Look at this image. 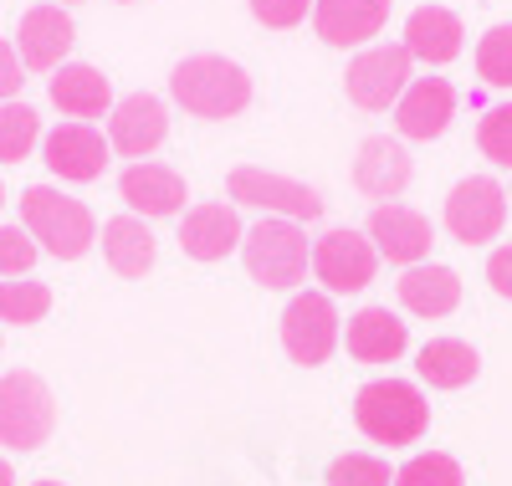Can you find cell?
Wrapping results in <instances>:
<instances>
[{
  "instance_id": "15",
  "label": "cell",
  "mask_w": 512,
  "mask_h": 486,
  "mask_svg": "<svg viewBox=\"0 0 512 486\" xmlns=\"http://www.w3.org/2000/svg\"><path fill=\"white\" fill-rule=\"evenodd\" d=\"M118 195H123V205L134 210V215L164 220V215H180V210H185L190 185H185L180 169L154 164V159H139V164H128V169L118 174Z\"/></svg>"
},
{
  "instance_id": "40",
  "label": "cell",
  "mask_w": 512,
  "mask_h": 486,
  "mask_svg": "<svg viewBox=\"0 0 512 486\" xmlns=\"http://www.w3.org/2000/svg\"><path fill=\"white\" fill-rule=\"evenodd\" d=\"M507 200H512V195H507Z\"/></svg>"
},
{
  "instance_id": "34",
  "label": "cell",
  "mask_w": 512,
  "mask_h": 486,
  "mask_svg": "<svg viewBox=\"0 0 512 486\" xmlns=\"http://www.w3.org/2000/svg\"><path fill=\"white\" fill-rule=\"evenodd\" d=\"M21 57H16V47L11 41H0V103H11L16 93H21Z\"/></svg>"
},
{
  "instance_id": "32",
  "label": "cell",
  "mask_w": 512,
  "mask_h": 486,
  "mask_svg": "<svg viewBox=\"0 0 512 486\" xmlns=\"http://www.w3.org/2000/svg\"><path fill=\"white\" fill-rule=\"evenodd\" d=\"M41 246L31 241L26 226H0V277H26L36 267Z\"/></svg>"
},
{
  "instance_id": "36",
  "label": "cell",
  "mask_w": 512,
  "mask_h": 486,
  "mask_svg": "<svg viewBox=\"0 0 512 486\" xmlns=\"http://www.w3.org/2000/svg\"><path fill=\"white\" fill-rule=\"evenodd\" d=\"M0 486H16V471H11V461L0 456Z\"/></svg>"
},
{
  "instance_id": "17",
  "label": "cell",
  "mask_w": 512,
  "mask_h": 486,
  "mask_svg": "<svg viewBox=\"0 0 512 486\" xmlns=\"http://www.w3.org/2000/svg\"><path fill=\"white\" fill-rule=\"evenodd\" d=\"M456 113V93H451V82L446 77H415L405 87V98L395 103V123H400V134L405 139H420V144H431L446 134V123Z\"/></svg>"
},
{
  "instance_id": "11",
  "label": "cell",
  "mask_w": 512,
  "mask_h": 486,
  "mask_svg": "<svg viewBox=\"0 0 512 486\" xmlns=\"http://www.w3.org/2000/svg\"><path fill=\"white\" fill-rule=\"evenodd\" d=\"M169 139V108L154 93H128L123 103H113L108 113V149H118L123 159H149L159 144Z\"/></svg>"
},
{
  "instance_id": "39",
  "label": "cell",
  "mask_w": 512,
  "mask_h": 486,
  "mask_svg": "<svg viewBox=\"0 0 512 486\" xmlns=\"http://www.w3.org/2000/svg\"><path fill=\"white\" fill-rule=\"evenodd\" d=\"M52 6H72V0H52Z\"/></svg>"
},
{
  "instance_id": "25",
  "label": "cell",
  "mask_w": 512,
  "mask_h": 486,
  "mask_svg": "<svg viewBox=\"0 0 512 486\" xmlns=\"http://www.w3.org/2000/svg\"><path fill=\"white\" fill-rule=\"evenodd\" d=\"M415 374L431 389H466L482 374V359H477V348L461 343V338H431L415 353Z\"/></svg>"
},
{
  "instance_id": "30",
  "label": "cell",
  "mask_w": 512,
  "mask_h": 486,
  "mask_svg": "<svg viewBox=\"0 0 512 486\" xmlns=\"http://www.w3.org/2000/svg\"><path fill=\"white\" fill-rule=\"evenodd\" d=\"M328 486H395V471L369 451H349L328 466Z\"/></svg>"
},
{
  "instance_id": "3",
  "label": "cell",
  "mask_w": 512,
  "mask_h": 486,
  "mask_svg": "<svg viewBox=\"0 0 512 486\" xmlns=\"http://www.w3.org/2000/svg\"><path fill=\"white\" fill-rule=\"evenodd\" d=\"M21 226L31 231V241L41 251L57 256V261L88 256L93 241H98L93 210L82 205V200H72V195H62V190H52V185H31L21 195Z\"/></svg>"
},
{
  "instance_id": "22",
  "label": "cell",
  "mask_w": 512,
  "mask_h": 486,
  "mask_svg": "<svg viewBox=\"0 0 512 486\" xmlns=\"http://www.w3.org/2000/svg\"><path fill=\"white\" fill-rule=\"evenodd\" d=\"M461 16L446 11V6H420L410 11L405 21V41L400 47L410 52V62H425V67H446L461 57Z\"/></svg>"
},
{
  "instance_id": "29",
  "label": "cell",
  "mask_w": 512,
  "mask_h": 486,
  "mask_svg": "<svg viewBox=\"0 0 512 486\" xmlns=\"http://www.w3.org/2000/svg\"><path fill=\"white\" fill-rule=\"evenodd\" d=\"M477 72L487 87H512V26H492L477 41Z\"/></svg>"
},
{
  "instance_id": "37",
  "label": "cell",
  "mask_w": 512,
  "mask_h": 486,
  "mask_svg": "<svg viewBox=\"0 0 512 486\" xmlns=\"http://www.w3.org/2000/svg\"><path fill=\"white\" fill-rule=\"evenodd\" d=\"M36 486H62V481H36Z\"/></svg>"
},
{
  "instance_id": "7",
  "label": "cell",
  "mask_w": 512,
  "mask_h": 486,
  "mask_svg": "<svg viewBox=\"0 0 512 486\" xmlns=\"http://www.w3.org/2000/svg\"><path fill=\"white\" fill-rule=\"evenodd\" d=\"M338 323L344 318H338V307H333L328 292H297L282 307V348H287V359L303 364V369L328 364V353L338 348V338H344Z\"/></svg>"
},
{
  "instance_id": "13",
  "label": "cell",
  "mask_w": 512,
  "mask_h": 486,
  "mask_svg": "<svg viewBox=\"0 0 512 486\" xmlns=\"http://www.w3.org/2000/svg\"><path fill=\"white\" fill-rule=\"evenodd\" d=\"M241 241H246V226L231 200H200L180 220V251L190 261H226L231 251H241Z\"/></svg>"
},
{
  "instance_id": "12",
  "label": "cell",
  "mask_w": 512,
  "mask_h": 486,
  "mask_svg": "<svg viewBox=\"0 0 512 486\" xmlns=\"http://www.w3.org/2000/svg\"><path fill=\"white\" fill-rule=\"evenodd\" d=\"M364 236L374 241V251L384 261H395V267H420V261L431 256V241H436L431 220H425L420 210H410V205H400V200L374 205Z\"/></svg>"
},
{
  "instance_id": "10",
  "label": "cell",
  "mask_w": 512,
  "mask_h": 486,
  "mask_svg": "<svg viewBox=\"0 0 512 486\" xmlns=\"http://www.w3.org/2000/svg\"><path fill=\"white\" fill-rule=\"evenodd\" d=\"M410 87V52L405 47H364L349 72H344V93L364 113H384L405 98Z\"/></svg>"
},
{
  "instance_id": "20",
  "label": "cell",
  "mask_w": 512,
  "mask_h": 486,
  "mask_svg": "<svg viewBox=\"0 0 512 486\" xmlns=\"http://www.w3.org/2000/svg\"><path fill=\"white\" fill-rule=\"evenodd\" d=\"M344 348L359 364H395L410 348V323H400L390 307H359L344 328Z\"/></svg>"
},
{
  "instance_id": "23",
  "label": "cell",
  "mask_w": 512,
  "mask_h": 486,
  "mask_svg": "<svg viewBox=\"0 0 512 486\" xmlns=\"http://www.w3.org/2000/svg\"><path fill=\"white\" fill-rule=\"evenodd\" d=\"M52 103L67 118H77V123L82 118H103L113 108V82L98 67H88V62H62L52 72Z\"/></svg>"
},
{
  "instance_id": "26",
  "label": "cell",
  "mask_w": 512,
  "mask_h": 486,
  "mask_svg": "<svg viewBox=\"0 0 512 486\" xmlns=\"http://www.w3.org/2000/svg\"><path fill=\"white\" fill-rule=\"evenodd\" d=\"M41 144V118L31 103H0V164H21Z\"/></svg>"
},
{
  "instance_id": "35",
  "label": "cell",
  "mask_w": 512,
  "mask_h": 486,
  "mask_svg": "<svg viewBox=\"0 0 512 486\" xmlns=\"http://www.w3.org/2000/svg\"><path fill=\"white\" fill-rule=\"evenodd\" d=\"M487 282H492L497 297L512 302V246H497V251L487 256Z\"/></svg>"
},
{
  "instance_id": "9",
  "label": "cell",
  "mask_w": 512,
  "mask_h": 486,
  "mask_svg": "<svg viewBox=\"0 0 512 486\" xmlns=\"http://www.w3.org/2000/svg\"><path fill=\"white\" fill-rule=\"evenodd\" d=\"M507 226V190L492 174H466V180L446 195V231L461 246H487Z\"/></svg>"
},
{
  "instance_id": "16",
  "label": "cell",
  "mask_w": 512,
  "mask_h": 486,
  "mask_svg": "<svg viewBox=\"0 0 512 486\" xmlns=\"http://www.w3.org/2000/svg\"><path fill=\"white\" fill-rule=\"evenodd\" d=\"M72 36H77L72 16L47 0V6H31V11L21 16L11 47H16L21 67H31V72H57V67L67 62V52H72Z\"/></svg>"
},
{
  "instance_id": "2",
  "label": "cell",
  "mask_w": 512,
  "mask_h": 486,
  "mask_svg": "<svg viewBox=\"0 0 512 486\" xmlns=\"http://www.w3.org/2000/svg\"><path fill=\"white\" fill-rule=\"evenodd\" d=\"M169 98H175L190 118H236L251 103V77L231 57L200 52V57H185L169 72Z\"/></svg>"
},
{
  "instance_id": "14",
  "label": "cell",
  "mask_w": 512,
  "mask_h": 486,
  "mask_svg": "<svg viewBox=\"0 0 512 486\" xmlns=\"http://www.w3.org/2000/svg\"><path fill=\"white\" fill-rule=\"evenodd\" d=\"M41 159L57 180L67 185H88L108 169V139L93 123H57L47 139H41Z\"/></svg>"
},
{
  "instance_id": "38",
  "label": "cell",
  "mask_w": 512,
  "mask_h": 486,
  "mask_svg": "<svg viewBox=\"0 0 512 486\" xmlns=\"http://www.w3.org/2000/svg\"><path fill=\"white\" fill-rule=\"evenodd\" d=\"M0 205H6V185H0Z\"/></svg>"
},
{
  "instance_id": "27",
  "label": "cell",
  "mask_w": 512,
  "mask_h": 486,
  "mask_svg": "<svg viewBox=\"0 0 512 486\" xmlns=\"http://www.w3.org/2000/svg\"><path fill=\"white\" fill-rule=\"evenodd\" d=\"M52 313V287L47 282H0V323L31 328Z\"/></svg>"
},
{
  "instance_id": "6",
  "label": "cell",
  "mask_w": 512,
  "mask_h": 486,
  "mask_svg": "<svg viewBox=\"0 0 512 486\" xmlns=\"http://www.w3.org/2000/svg\"><path fill=\"white\" fill-rule=\"evenodd\" d=\"M231 205H246V210H262V215H277V220H318L323 215V195L303 180H287V174H272V169H256V164H241L231 169Z\"/></svg>"
},
{
  "instance_id": "28",
  "label": "cell",
  "mask_w": 512,
  "mask_h": 486,
  "mask_svg": "<svg viewBox=\"0 0 512 486\" xmlns=\"http://www.w3.org/2000/svg\"><path fill=\"white\" fill-rule=\"evenodd\" d=\"M395 486H466L461 476V461L446 456V451H420L410 456L400 471H395Z\"/></svg>"
},
{
  "instance_id": "5",
  "label": "cell",
  "mask_w": 512,
  "mask_h": 486,
  "mask_svg": "<svg viewBox=\"0 0 512 486\" xmlns=\"http://www.w3.org/2000/svg\"><path fill=\"white\" fill-rule=\"evenodd\" d=\"M57 430V394L31 369H11L0 379V446L41 451Z\"/></svg>"
},
{
  "instance_id": "8",
  "label": "cell",
  "mask_w": 512,
  "mask_h": 486,
  "mask_svg": "<svg viewBox=\"0 0 512 486\" xmlns=\"http://www.w3.org/2000/svg\"><path fill=\"white\" fill-rule=\"evenodd\" d=\"M379 272V251L364 231L354 226H333L313 241V277L323 282L328 297H344V292H364Z\"/></svg>"
},
{
  "instance_id": "1",
  "label": "cell",
  "mask_w": 512,
  "mask_h": 486,
  "mask_svg": "<svg viewBox=\"0 0 512 486\" xmlns=\"http://www.w3.org/2000/svg\"><path fill=\"white\" fill-rule=\"evenodd\" d=\"M354 425L374 440V446H415L431 430V405L425 389L410 379H369L354 394Z\"/></svg>"
},
{
  "instance_id": "33",
  "label": "cell",
  "mask_w": 512,
  "mask_h": 486,
  "mask_svg": "<svg viewBox=\"0 0 512 486\" xmlns=\"http://www.w3.org/2000/svg\"><path fill=\"white\" fill-rule=\"evenodd\" d=\"M313 11V0H251V16L272 26V31H292V26H303Z\"/></svg>"
},
{
  "instance_id": "18",
  "label": "cell",
  "mask_w": 512,
  "mask_h": 486,
  "mask_svg": "<svg viewBox=\"0 0 512 486\" xmlns=\"http://www.w3.org/2000/svg\"><path fill=\"white\" fill-rule=\"evenodd\" d=\"M390 21V0H313V26L328 47H364Z\"/></svg>"
},
{
  "instance_id": "31",
  "label": "cell",
  "mask_w": 512,
  "mask_h": 486,
  "mask_svg": "<svg viewBox=\"0 0 512 486\" xmlns=\"http://www.w3.org/2000/svg\"><path fill=\"white\" fill-rule=\"evenodd\" d=\"M477 144H482V154H487L497 169H512V103L492 108V113L477 123Z\"/></svg>"
},
{
  "instance_id": "19",
  "label": "cell",
  "mask_w": 512,
  "mask_h": 486,
  "mask_svg": "<svg viewBox=\"0 0 512 486\" xmlns=\"http://www.w3.org/2000/svg\"><path fill=\"white\" fill-rule=\"evenodd\" d=\"M354 185H359V195H369L379 205L400 200L405 185H410V154H405V144L400 139H384V134L364 139L359 144V159H354Z\"/></svg>"
},
{
  "instance_id": "24",
  "label": "cell",
  "mask_w": 512,
  "mask_h": 486,
  "mask_svg": "<svg viewBox=\"0 0 512 486\" xmlns=\"http://www.w3.org/2000/svg\"><path fill=\"white\" fill-rule=\"evenodd\" d=\"M103 256H108V267L118 277H144L154 267V256H159L149 220L144 215H113L103 226Z\"/></svg>"
},
{
  "instance_id": "21",
  "label": "cell",
  "mask_w": 512,
  "mask_h": 486,
  "mask_svg": "<svg viewBox=\"0 0 512 486\" xmlns=\"http://www.w3.org/2000/svg\"><path fill=\"white\" fill-rule=\"evenodd\" d=\"M395 297L405 313L415 318H451L461 307V277L441 261H420V267H405L395 282Z\"/></svg>"
},
{
  "instance_id": "4",
  "label": "cell",
  "mask_w": 512,
  "mask_h": 486,
  "mask_svg": "<svg viewBox=\"0 0 512 486\" xmlns=\"http://www.w3.org/2000/svg\"><path fill=\"white\" fill-rule=\"evenodd\" d=\"M241 261H246L251 282H262V287H272V292H287V287H297V282L308 277V261H313L308 231L297 226V220L267 215V220H256V226L246 231Z\"/></svg>"
}]
</instances>
